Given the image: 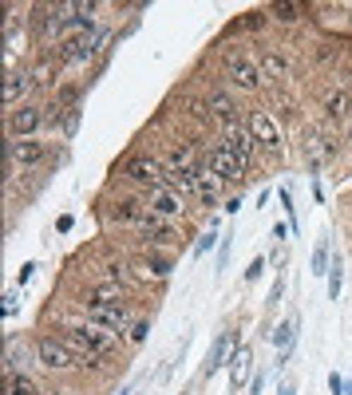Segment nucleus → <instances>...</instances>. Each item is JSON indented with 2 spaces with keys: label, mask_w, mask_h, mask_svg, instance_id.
Masks as SVG:
<instances>
[{
  "label": "nucleus",
  "mask_w": 352,
  "mask_h": 395,
  "mask_svg": "<svg viewBox=\"0 0 352 395\" xmlns=\"http://www.w3.org/2000/svg\"><path fill=\"white\" fill-rule=\"evenodd\" d=\"M147 265H151V276H154V281H166V276H171V269H174V261H171V257H162V253H154V249H151V257H147Z\"/></svg>",
  "instance_id": "nucleus-28"
},
{
  "label": "nucleus",
  "mask_w": 352,
  "mask_h": 395,
  "mask_svg": "<svg viewBox=\"0 0 352 395\" xmlns=\"http://www.w3.org/2000/svg\"><path fill=\"white\" fill-rule=\"evenodd\" d=\"M265 12H245V20H238V28H262Z\"/></svg>",
  "instance_id": "nucleus-37"
},
{
  "label": "nucleus",
  "mask_w": 352,
  "mask_h": 395,
  "mask_svg": "<svg viewBox=\"0 0 352 395\" xmlns=\"http://www.w3.org/2000/svg\"><path fill=\"white\" fill-rule=\"evenodd\" d=\"M233 348H238V328H226V332H218V340L210 344V352H206V364H202V375L210 379L218 367H226L230 364V356H233Z\"/></svg>",
  "instance_id": "nucleus-10"
},
{
  "label": "nucleus",
  "mask_w": 352,
  "mask_h": 395,
  "mask_svg": "<svg viewBox=\"0 0 352 395\" xmlns=\"http://www.w3.org/2000/svg\"><path fill=\"white\" fill-rule=\"evenodd\" d=\"M265 265H269V257H253L250 269H245V285H253V281H257V276L265 273Z\"/></svg>",
  "instance_id": "nucleus-33"
},
{
  "label": "nucleus",
  "mask_w": 352,
  "mask_h": 395,
  "mask_svg": "<svg viewBox=\"0 0 352 395\" xmlns=\"http://www.w3.org/2000/svg\"><path fill=\"white\" fill-rule=\"evenodd\" d=\"M95 51H99L95 32H83V36H71V40H63V44H60V63H87Z\"/></svg>",
  "instance_id": "nucleus-13"
},
{
  "label": "nucleus",
  "mask_w": 352,
  "mask_h": 395,
  "mask_svg": "<svg viewBox=\"0 0 352 395\" xmlns=\"http://www.w3.org/2000/svg\"><path fill=\"white\" fill-rule=\"evenodd\" d=\"M119 395H131V387H119Z\"/></svg>",
  "instance_id": "nucleus-44"
},
{
  "label": "nucleus",
  "mask_w": 352,
  "mask_h": 395,
  "mask_svg": "<svg viewBox=\"0 0 352 395\" xmlns=\"http://www.w3.org/2000/svg\"><path fill=\"white\" fill-rule=\"evenodd\" d=\"M147 332H151V320H135V324H131V344H142Z\"/></svg>",
  "instance_id": "nucleus-35"
},
{
  "label": "nucleus",
  "mask_w": 352,
  "mask_h": 395,
  "mask_svg": "<svg viewBox=\"0 0 352 395\" xmlns=\"http://www.w3.org/2000/svg\"><path fill=\"white\" fill-rule=\"evenodd\" d=\"M48 162V147L44 142H36V138H8V147H4V170H16L20 166L24 174L36 166H44Z\"/></svg>",
  "instance_id": "nucleus-1"
},
{
  "label": "nucleus",
  "mask_w": 352,
  "mask_h": 395,
  "mask_svg": "<svg viewBox=\"0 0 352 395\" xmlns=\"http://www.w3.org/2000/svg\"><path fill=\"white\" fill-rule=\"evenodd\" d=\"M162 170H166V166H159V162H154L151 154H131V158H127V162L119 166V178L151 194V190H159V186H162Z\"/></svg>",
  "instance_id": "nucleus-2"
},
{
  "label": "nucleus",
  "mask_w": 352,
  "mask_h": 395,
  "mask_svg": "<svg viewBox=\"0 0 352 395\" xmlns=\"http://www.w3.org/2000/svg\"><path fill=\"white\" fill-rule=\"evenodd\" d=\"M83 316H87V324L107 328V332H115V336H123V332H127V324H131V308H127V300L99 305V308H83Z\"/></svg>",
  "instance_id": "nucleus-6"
},
{
  "label": "nucleus",
  "mask_w": 352,
  "mask_h": 395,
  "mask_svg": "<svg viewBox=\"0 0 352 395\" xmlns=\"http://www.w3.org/2000/svg\"><path fill=\"white\" fill-rule=\"evenodd\" d=\"M245 130L253 135V142L257 147H265L269 154H281V130H277V119L269 115V111H250V119H245Z\"/></svg>",
  "instance_id": "nucleus-5"
},
{
  "label": "nucleus",
  "mask_w": 352,
  "mask_h": 395,
  "mask_svg": "<svg viewBox=\"0 0 352 395\" xmlns=\"http://www.w3.org/2000/svg\"><path fill=\"white\" fill-rule=\"evenodd\" d=\"M206 107H210V115H218V119H230V123L238 119V103H233V99L226 95V91H214Z\"/></svg>",
  "instance_id": "nucleus-27"
},
{
  "label": "nucleus",
  "mask_w": 352,
  "mask_h": 395,
  "mask_svg": "<svg viewBox=\"0 0 352 395\" xmlns=\"http://www.w3.org/2000/svg\"><path fill=\"white\" fill-rule=\"evenodd\" d=\"M32 360H36V348L8 344V356H4V375H8V372H28Z\"/></svg>",
  "instance_id": "nucleus-23"
},
{
  "label": "nucleus",
  "mask_w": 352,
  "mask_h": 395,
  "mask_svg": "<svg viewBox=\"0 0 352 395\" xmlns=\"http://www.w3.org/2000/svg\"><path fill=\"white\" fill-rule=\"evenodd\" d=\"M269 265H285V249H273V253H269Z\"/></svg>",
  "instance_id": "nucleus-42"
},
{
  "label": "nucleus",
  "mask_w": 352,
  "mask_h": 395,
  "mask_svg": "<svg viewBox=\"0 0 352 395\" xmlns=\"http://www.w3.org/2000/svg\"><path fill=\"white\" fill-rule=\"evenodd\" d=\"M341 281H344V265H341V253H336L329 265V296L332 300H341Z\"/></svg>",
  "instance_id": "nucleus-29"
},
{
  "label": "nucleus",
  "mask_w": 352,
  "mask_h": 395,
  "mask_svg": "<svg viewBox=\"0 0 352 395\" xmlns=\"http://www.w3.org/2000/svg\"><path fill=\"white\" fill-rule=\"evenodd\" d=\"M297 316H285L281 324H277V332H273V348H277V367H285L289 364V356H293V348H297Z\"/></svg>",
  "instance_id": "nucleus-16"
},
{
  "label": "nucleus",
  "mask_w": 352,
  "mask_h": 395,
  "mask_svg": "<svg viewBox=\"0 0 352 395\" xmlns=\"http://www.w3.org/2000/svg\"><path fill=\"white\" fill-rule=\"evenodd\" d=\"M226 367H230V384L242 387V379L253 372V352H250V344H245V348H233V356H230V364H226Z\"/></svg>",
  "instance_id": "nucleus-21"
},
{
  "label": "nucleus",
  "mask_w": 352,
  "mask_h": 395,
  "mask_svg": "<svg viewBox=\"0 0 352 395\" xmlns=\"http://www.w3.org/2000/svg\"><path fill=\"white\" fill-rule=\"evenodd\" d=\"M262 387H265V375H253V379H250V395H262Z\"/></svg>",
  "instance_id": "nucleus-40"
},
{
  "label": "nucleus",
  "mask_w": 352,
  "mask_h": 395,
  "mask_svg": "<svg viewBox=\"0 0 352 395\" xmlns=\"http://www.w3.org/2000/svg\"><path fill=\"white\" fill-rule=\"evenodd\" d=\"M32 71H8V79H4V107L16 111L20 103H28V91H32Z\"/></svg>",
  "instance_id": "nucleus-15"
},
{
  "label": "nucleus",
  "mask_w": 352,
  "mask_h": 395,
  "mask_svg": "<svg viewBox=\"0 0 352 395\" xmlns=\"http://www.w3.org/2000/svg\"><path fill=\"white\" fill-rule=\"evenodd\" d=\"M147 206H151L154 217H166V221H182V217H186V198H178L166 186L151 190V194H147Z\"/></svg>",
  "instance_id": "nucleus-9"
},
{
  "label": "nucleus",
  "mask_w": 352,
  "mask_h": 395,
  "mask_svg": "<svg viewBox=\"0 0 352 395\" xmlns=\"http://www.w3.org/2000/svg\"><path fill=\"white\" fill-rule=\"evenodd\" d=\"M206 166H210L214 174H221L226 182H242V178H245V166H242V162H238V158L230 154V147H226L221 138L214 142L210 150H206Z\"/></svg>",
  "instance_id": "nucleus-8"
},
{
  "label": "nucleus",
  "mask_w": 352,
  "mask_h": 395,
  "mask_svg": "<svg viewBox=\"0 0 352 395\" xmlns=\"http://www.w3.org/2000/svg\"><path fill=\"white\" fill-rule=\"evenodd\" d=\"M36 364L48 367V372H68V367H75V352L68 348V340H56V336H40L36 340Z\"/></svg>",
  "instance_id": "nucleus-4"
},
{
  "label": "nucleus",
  "mask_w": 352,
  "mask_h": 395,
  "mask_svg": "<svg viewBox=\"0 0 352 395\" xmlns=\"http://www.w3.org/2000/svg\"><path fill=\"white\" fill-rule=\"evenodd\" d=\"M277 395H297V384H293V379H281V384H277Z\"/></svg>",
  "instance_id": "nucleus-39"
},
{
  "label": "nucleus",
  "mask_w": 352,
  "mask_h": 395,
  "mask_svg": "<svg viewBox=\"0 0 352 395\" xmlns=\"http://www.w3.org/2000/svg\"><path fill=\"white\" fill-rule=\"evenodd\" d=\"M214 241H221L218 226H214V229H206V233L198 237V245H194V257H206V253H210V249H214Z\"/></svg>",
  "instance_id": "nucleus-31"
},
{
  "label": "nucleus",
  "mask_w": 352,
  "mask_h": 395,
  "mask_svg": "<svg viewBox=\"0 0 352 395\" xmlns=\"http://www.w3.org/2000/svg\"><path fill=\"white\" fill-rule=\"evenodd\" d=\"M329 265H332V245H329V237H321L317 249H312V257H309V273L312 276H329Z\"/></svg>",
  "instance_id": "nucleus-24"
},
{
  "label": "nucleus",
  "mask_w": 352,
  "mask_h": 395,
  "mask_svg": "<svg viewBox=\"0 0 352 395\" xmlns=\"http://www.w3.org/2000/svg\"><path fill=\"white\" fill-rule=\"evenodd\" d=\"M139 237L142 241H147V245L151 249H159V245H174V241H178V229H174V221H166V217H147V221H142L139 226Z\"/></svg>",
  "instance_id": "nucleus-12"
},
{
  "label": "nucleus",
  "mask_w": 352,
  "mask_h": 395,
  "mask_svg": "<svg viewBox=\"0 0 352 395\" xmlns=\"http://www.w3.org/2000/svg\"><path fill=\"white\" fill-rule=\"evenodd\" d=\"M32 273H36V261H28V265H24L20 273H16V285H28V281H32Z\"/></svg>",
  "instance_id": "nucleus-38"
},
{
  "label": "nucleus",
  "mask_w": 352,
  "mask_h": 395,
  "mask_svg": "<svg viewBox=\"0 0 352 395\" xmlns=\"http://www.w3.org/2000/svg\"><path fill=\"white\" fill-rule=\"evenodd\" d=\"M182 395H194V391H182Z\"/></svg>",
  "instance_id": "nucleus-45"
},
{
  "label": "nucleus",
  "mask_w": 352,
  "mask_h": 395,
  "mask_svg": "<svg viewBox=\"0 0 352 395\" xmlns=\"http://www.w3.org/2000/svg\"><path fill=\"white\" fill-rule=\"evenodd\" d=\"M273 237H277V241H285V237H289V226H281V221H277V226H273Z\"/></svg>",
  "instance_id": "nucleus-43"
},
{
  "label": "nucleus",
  "mask_w": 352,
  "mask_h": 395,
  "mask_svg": "<svg viewBox=\"0 0 352 395\" xmlns=\"http://www.w3.org/2000/svg\"><path fill=\"white\" fill-rule=\"evenodd\" d=\"M71 226H75V221H71V214H63V217H60V221H56V229H60V233H68V229H71Z\"/></svg>",
  "instance_id": "nucleus-41"
},
{
  "label": "nucleus",
  "mask_w": 352,
  "mask_h": 395,
  "mask_svg": "<svg viewBox=\"0 0 352 395\" xmlns=\"http://www.w3.org/2000/svg\"><path fill=\"white\" fill-rule=\"evenodd\" d=\"M305 154H309V158H312V162H309V166H312V170H321V162H324V158H329V154H332V150H329V147H324V138H312V142H305Z\"/></svg>",
  "instance_id": "nucleus-30"
},
{
  "label": "nucleus",
  "mask_w": 352,
  "mask_h": 395,
  "mask_svg": "<svg viewBox=\"0 0 352 395\" xmlns=\"http://www.w3.org/2000/svg\"><path fill=\"white\" fill-rule=\"evenodd\" d=\"M329 391H332V395H348V384L341 379V372H332V375H329Z\"/></svg>",
  "instance_id": "nucleus-36"
},
{
  "label": "nucleus",
  "mask_w": 352,
  "mask_h": 395,
  "mask_svg": "<svg viewBox=\"0 0 352 395\" xmlns=\"http://www.w3.org/2000/svg\"><path fill=\"white\" fill-rule=\"evenodd\" d=\"M269 16L281 20V24H297V20L305 16V4H297V0H273V4H269Z\"/></svg>",
  "instance_id": "nucleus-25"
},
{
  "label": "nucleus",
  "mask_w": 352,
  "mask_h": 395,
  "mask_svg": "<svg viewBox=\"0 0 352 395\" xmlns=\"http://www.w3.org/2000/svg\"><path fill=\"white\" fill-rule=\"evenodd\" d=\"M111 217H115L119 226H135V229H139L142 221L151 217V206H147L142 198L127 194V198H115V202H111Z\"/></svg>",
  "instance_id": "nucleus-11"
},
{
  "label": "nucleus",
  "mask_w": 352,
  "mask_h": 395,
  "mask_svg": "<svg viewBox=\"0 0 352 395\" xmlns=\"http://www.w3.org/2000/svg\"><path fill=\"white\" fill-rule=\"evenodd\" d=\"M257 68H262L269 79H293V63L281 56V51H262V56H257Z\"/></svg>",
  "instance_id": "nucleus-20"
},
{
  "label": "nucleus",
  "mask_w": 352,
  "mask_h": 395,
  "mask_svg": "<svg viewBox=\"0 0 352 395\" xmlns=\"http://www.w3.org/2000/svg\"><path fill=\"white\" fill-rule=\"evenodd\" d=\"M221 142L230 147V154L242 162V166H250L253 162V154H257V142H253V135L245 127H230L226 135H221Z\"/></svg>",
  "instance_id": "nucleus-14"
},
{
  "label": "nucleus",
  "mask_w": 352,
  "mask_h": 395,
  "mask_svg": "<svg viewBox=\"0 0 352 395\" xmlns=\"http://www.w3.org/2000/svg\"><path fill=\"white\" fill-rule=\"evenodd\" d=\"M226 79H230L238 91H262V68H257V59H250L245 51H230L226 56Z\"/></svg>",
  "instance_id": "nucleus-3"
},
{
  "label": "nucleus",
  "mask_w": 352,
  "mask_h": 395,
  "mask_svg": "<svg viewBox=\"0 0 352 395\" xmlns=\"http://www.w3.org/2000/svg\"><path fill=\"white\" fill-rule=\"evenodd\" d=\"M162 186L174 190L178 198H198V174H194V170L166 166V170H162Z\"/></svg>",
  "instance_id": "nucleus-18"
},
{
  "label": "nucleus",
  "mask_w": 352,
  "mask_h": 395,
  "mask_svg": "<svg viewBox=\"0 0 352 395\" xmlns=\"http://www.w3.org/2000/svg\"><path fill=\"white\" fill-rule=\"evenodd\" d=\"M348 111H352V99L344 95V91L329 95V103H324V115H329L332 123H348Z\"/></svg>",
  "instance_id": "nucleus-26"
},
{
  "label": "nucleus",
  "mask_w": 352,
  "mask_h": 395,
  "mask_svg": "<svg viewBox=\"0 0 352 395\" xmlns=\"http://www.w3.org/2000/svg\"><path fill=\"white\" fill-rule=\"evenodd\" d=\"M75 127H80V107H68V115H63V135H75Z\"/></svg>",
  "instance_id": "nucleus-34"
},
{
  "label": "nucleus",
  "mask_w": 352,
  "mask_h": 395,
  "mask_svg": "<svg viewBox=\"0 0 352 395\" xmlns=\"http://www.w3.org/2000/svg\"><path fill=\"white\" fill-rule=\"evenodd\" d=\"M115 300H123V288L119 281H99V285H87L80 293V305L83 308H99V305H115Z\"/></svg>",
  "instance_id": "nucleus-17"
},
{
  "label": "nucleus",
  "mask_w": 352,
  "mask_h": 395,
  "mask_svg": "<svg viewBox=\"0 0 352 395\" xmlns=\"http://www.w3.org/2000/svg\"><path fill=\"white\" fill-rule=\"evenodd\" d=\"M230 253H233V237L226 233L218 241V261H214V273H221V269H226V261H230Z\"/></svg>",
  "instance_id": "nucleus-32"
},
{
  "label": "nucleus",
  "mask_w": 352,
  "mask_h": 395,
  "mask_svg": "<svg viewBox=\"0 0 352 395\" xmlns=\"http://www.w3.org/2000/svg\"><path fill=\"white\" fill-rule=\"evenodd\" d=\"M4 395H44V391L28 372H8L4 375Z\"/></svg>",
  "instance_id": "nucleus-22"
},
{
  "label": "nucleus",
  "mask_w": 352,
  "mask_h": 395,
  "mask_svg": "<svg viewBox=\"0 0 352 395\" xmlns=\"http://www.w3.org/2000/svg\"><path fill=\"white\" fill-rule=\"evenodd\" d=\"M44 127V111L36 103H20L16 111H8V138H32Z\"/></svg>",
  "instance_id": "nucleus-7"
},
{
  "label": "nucleus",
  "mask_w": 352,
  "mask_h": 395,
  "mask_svg": "<svg viewBox=\"0 0 352 395\" xmlns=\"http://www.w3.org/2000/svg\"><path fill=\"white\" fill-rule=\"evenodd\" d=\"M194 174H198V202H202V206H214V202L221 198V190H226V178L214 174V170L206 166V162H202V166L194 170Z\"/></svg>",
  "instance_id": "nucleus-19"
}]
</instances>
